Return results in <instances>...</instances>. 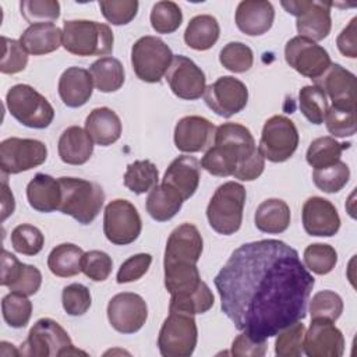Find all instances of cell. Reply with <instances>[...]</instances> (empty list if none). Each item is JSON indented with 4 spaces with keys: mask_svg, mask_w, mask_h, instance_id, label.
I'll use <instances>...</instances> for the list:
<instances>
[{
    "mask_svg": "<svg viewBox=\"0 0 357 357\" xmlns=\"http://www.w3.org/2000/svg\"><path fill=\"white\" fill-rule=\"evenodd\" d=\"M213 283L234 326L266 340L305 318L315 279L294 248L268 238L236 248Z\"/></svg>",
    "mask_w": 357,
    "mask_h": 357,
    "instance_id": "1",
    "label": "cell"
},
{
    "mask_svg": "<svg viewBox=\"0 0 357 357\" xmlns=\"http://www.w3.org/2000/svg\"><path fill=\"white\" fill-rule=\"evenodd\" d=\"M59 183L61 188L59 211L81 225L92 223L105 202L103 188L98 183L77 177H60Z\"/></svg>",
    "mask_w": 357,
    "mask_h": 357,
    "instance_id": "2",
    "label": "cell"
},
{
    "mask_svg": "<svg viewBox=\"0 0 357 357\" xmlns=\"http://www.w3.org/2000/svg\"><path fill=\"white\" fill-rule=\"evenodd\" d=\"M109 25L88 20H70L63 25V47L75 56H107L113 52Z\"/></svg>",
    "mask_w": 357,
    "mask_h": 357,
    "instance_id": "3",
    "label": "cell"
},
{
    "mask_svg": "<svg viewBox=\"0 0 357 357\" xmlns=\"http://www.w3.org/2000/svg\"><path fill=\"white\" fill-rule=\"evenodd\" d=\"M245 198V188L240 183L227 181L219 185L206 208L209 226L223 236L236 233L243 222Z\"/></svg>",
    "mask_w": 357,
    "mask_h": 357,
    "instance_id": "4",
    "label": "cell"
},
{
    "mask_svg": "<svg viewBox=\"0 0 357 357\" xmlns=\"http://www.w3.org/2000/svg\"><path fill=\"white\" fill-rule=\"evenodd\" d=\"M86 354L74 347L64 328L50 318L38 319L31 328L26 340L20 347V356L50 357Z\"/></svg>",
    "mask_w": 357,
    "mask_h": 357,
    "instance_id": "5",
    "label": "cell"
},
{
    "mask_svg": "<svg viewBox=\"0 0 357 357\" xmlns=\"http://www.w3.org/2000/svg\"><path fill=\"white\" fill-rule=\"evenodd\" d=\"M6 106L17 121L29 128H46L54 119V109L49 100L26 84H17L8 89Z\"/></svg>",
    "mask_w": 357,
    "mask_h": 357,
    "instance_id": "6",
    "label": "cell"
},
{
    "mask_svg": "<svg viewBox=\"0 0 357 357\" xmlns=\"http://www.w3.org/2000/svg\"><path fill=\"white\" fill-rule=\"evenodd\" d=\"M172 60V49L156 36H142L131 47L132 70L144 82H159L166 75Z\"/></svg>",
    "mask_w": 357,
    "mask_h": 357,
    "instance_id": "7",
    "label": "cell"
},
{
    "mask_svg": "<svg viewBox=\"0 0 357 357\" xmlns=\"http://www.w3.org/2000/svg\"><path fill=\"white\" fill-rule=\"evenodd\" d=\"M198 329L192 315L170 312L158 336V347L163 357H190L197 346Z\"/></svg>",
    "mask_w": 357,
    "mask_h": 357,
    "instance_id": "8",
    "label": "cell"
},
{
    "mask_svg": "<svg viewBox=\"0 0 357 357\" xmlns=\"http://www.w3.org/2000/svg\"><path fill=\"white\" fill-rule=\"evenodd\" d=\"M298 131L296 124L286 116H272L264 124L258 151L273 163L286 162L298 146Z\"/></svg>",
    "mask_w": 357,
    "mask_h": 357,
    "instance_id": "9",
    "label": "cell"
},
{
    "mask_svg": "<svg viewBox=\"0 0 357 357\" xmlns=\"http://www.w3.org/2000/svg\"><path fill=\"white\" fill-rule=\"evenodd\" d=\"M280 4L289 14L297 17L296 28L300 36L318 42L329 35L332 28V3L315 0H289L282 1Z\"/></svg>",
    "mask_w": 357,
    "mask_h": 357,
    "instance_id": "10",
    "label": "cell"
},
{
    "mask_svg": "<svg viewBox=\"0 0 357 357\" xmlns=\"http://www.w3.org/2000/svg\"><path fill=\"white\" fill-rule=\"evenodd\" d=\"M142 222L137 208L127 199H113L105 208L103 233L116 245L134 243L141 234Z\"/></svg>",
    "mask_w": 357,
    "mask_h": 357,
    "instance_id": "11",
    "label": "cell"
},
{
    "mask_svg": "<svg viewBox=\"0 0 357 357\" xmlns=\"http://www.w3.org/2000/svg\"><path fill=\"white\" fill-rule=\"evenodd\" d=\"M47 148L42 141L11 137L0 144V167L4 174H18L45 163Z\"/></svg>",
    "mask_w": 357,
    "mask_h": 357,
    "instance_id": "12",
    "label": "cell"
},
{
    "mask_svg": "<svg viewBox=\"0 0 357 357\" xmlns=\"http://www.w3.org/2000/svg\"><path fill=\"white\" fill-rule=\"evenodd\" d=\"M284 59L291 68L312 81L321 77L332 64L329 53L321 45L300 35L287 40Z\"/></svg>",
    "mask_w": 357,
    "mask_h": 357,
    "instance_id": "13",
    "label": "cell"
},
{
    "mask_svg": "<svg viewBox=\"0 0 357 357\" xmlns=\"http://www.w3.org/2000/svg\"><path fill=\"white\" fill-rule=\"evenodd\" d=\"M204 100L218 116L229 119L247 106L248 89L243 81L225 75L205 88Z\"/></svg>",
    "mask_w": 357,
    "mask_h": 357,
    "instance_id": "14",
    "label": "cell"
},
{
    "mask_svg": "<svg viewBox=\"0 0 357 357\" xmlns=\"http://www.w3.org/2000/svg\"><path fill=\"white\" fill-rule=\"evenodd\" d=\"M148 318V307L145 300L137 293H119L113 296L107 304V319L120 333L138 332Z\"/></svg>",
    "mask_w": 357,
    "mask_h": 357,
    "instance_id": "15",
    "label": "cell"
},
{
    "mask_svg": "<svg viewBox=\"0 0 357 357\" xmlns=\"http://www.w3.org/2000/svg\"><path fill=\"white\" fill-rule=\"evenodd\" d=\"M165 77L172 92L184 100L199 99L206 88L204 71L191 59L181 54L173 56Z\"/></svg>",
    "mask_w": 357,
    "mask_h": 357,
    "instance_id": "16",
    "label": "cell"
},
{
    "mask_svg": "<svg viewBox=\"0 0 357 357\" xmlns=\"http://www.w3.org/2000/svg\"><path fill=\"white\" fill-rule=\"evenodd\" d=\"M303 350L308 357H340L344 353V337L333 321L312 318L304 333Z\"/></svg>",
    "mask_w": 357,
    "mask_h": 357,
    "instance_id": "17",
    "label": "cell"
},
{
    "mask_svg": "<svg viewBox=\"0 0 357 357\" xmlns=\"http://www.w3.org/2000/svg\"><path fill=\"white\" fill-rule=\"evenodd\" d=\"M202 248L204 243L197 226L191 223H183L177 226L167 238L163 265L197 264L201 258Z\"/></svg>",
    "mask_w": 357,
    "mask_h": 357,
    "instance_id": "18",
    "label": "cell"
},
{
    "mask_svg": "<svg viewBox=\"0 0 357 357\" xmlns=\"http://www.w3.org/2000/svg\"><path fill=\"white\" fill-rule=\"evenodd\" d=\"M303 226L307 234L317 237H332L340 229V216L335 205L322 198H308L301 211Z\"/></svg>",
    "mask_w": 357,
    "mask_h": 357,
    "instance_id": "19",
    "label": "cell"
},
{
    "mask_svg": "<svg viewBox=\"0 0 357 357\" xmlns=\"http://www.w3.org/2000/svg\"><path fill=\"white\" fill-rule=\"evenodd\" d=\"M216 127L205 117L185 116L174 127V145L178 151L194 153L212 145Z\"/></svg>",
    "mask_w": 357,
    "mask_h": 357,
    "instance_id": "20",
    "label": "cell"
},
{
    "mask_svg": "<svg viewBox=\"0 0 357 357\" xmlns=\"http://www.w3.org/2000/svg\"><path fill=\"white\" fill-rule=\"evenodd\" d=\"M332 105L356 106V75L337 63H332L328 70L314 79Z\"/></svg>",
    "mask_w": 357,
    "mask_h": 357,
    "instance_id": "21",
    "label": "cell"
},
{
    "mask_svg": "<svg viewBox=\"0 0 357 357\" xmlns=\"http://www.w3.org/2000/svg\"><path fill=\"white\" fill-rule=\"evenodd\" d=\"M273 20L275 8L266 0H243L236 8V25L248 36H258L268 32Z\"/></svg>",
    "mask_w": 357,
    "mask_h": 357,
    "instance_id": "22",
    "label": "cell"
},
{
    "mask_svg": "<svg viewBox=\"0 0 357 357\" xmlns=\"http://www.w3.org/2000/svg\"><path fill=\"white\" fill-rule=\"evenodd\" d=\"M199 169L201 165L194 156L181 155L169 165L162 183L174 188L185 201L195 194L199 185Z\"/></svg>",
    "mask_w": 357,
    "mask_h": 357,
    "instance_id": "23",
    "label": "cell"
},
{
    "mask_svg": "<svg viewBox=\"0 0 357 357\" xmlns=\"http://www.w3.org/2000/svg\"><path fill=\"white\" fill-rule=\"evenodd\" d=\"M93 92L91 73L81 67H68L59 79V95L68 107L84 106Z\"/></svg>",
    "mask_w": 357,
    "mask_h": 357,
    "instance_id": "24",
    "label": "cell"
},
{
    "mask_svg": "<svg viewBox=\"0 0 357 357\" xmlns=\"http://www.w3.org/2000/svg\"><path fill=\"white\" fill-rule=\"evenodd\" d=\"M26 198L31 208L42 213H50L60 208L61 188L59 180L49 174L38 173L26 185Z\"/></svg>",
    "mask_w": 357,
    "mask_h": 357,
    "instance_id": "25",
    "label": "cell"
},
{
    "mask_svg": "<svg viewBox=\"0 0 357 357\" xmlns=\"http://www.w3.org/2000/svg\"><path fill=\"white\" fill-rule=\"evenodd\" d=\"M57 151L60 159L67 165H84L93 153V141L86 132V130L71 126L67 127L57 144Z\"/></svg>",
    "mask_w": 357,
    "mask_h": 357,
    "instance_id": "26",
    "label": "cell"
},
{
    "mask_svg": "<svg viewBox=\"0 0 357 357\" xmlns=\"http://www.w3.org/2000/svg\"><path fill=\"white\" fill-rule=\"evenodd\" d=\"M213 145L223 146L236 155L238 163H243L257 151L251 131L238 123H223L216 128Z\"/></svg>",
    "mask_w": 357,
    "mask_h": 357,
    "instance_id": "27",
    "label": "cell"
},
{
    "mask_svg": "<svg viewBox=\"0 0 357 357\" xmlns=\"http://www.w3.org/2000/svg\"><path fill=\"white\" fill-rule=\"evenodd\" d=\"M63 42V31L53 22L29 25L20 36V43L26 53L42 56L57 50Z\"/></svg>",
    "mask_w": 357,
    "mask_h": 357,
    "instance_id": "28",
    "label": "cell"
},
{
    "mask_svg": "<svg viewBox=\"0 0 357 357\" xmlns=\"http://www.w3.org/2000/svg\"><path fill=\"white\" fill-rule=\"evenodd\" d=\"M85 130L96 145L109 146L120 138L121 121L112 109L96 107L88 114L85 120Z\"/></svg>",
    "mask_w": 357,
    "mask_h": 357,
    "instance_id": "29",
    "label": "cell"
},
{
    "mask_svg": "<svg viewBox=\"0 0 357 357\" xmlns=\"http://www.w3.org/2000/svg\"><path fill=\"white\" fill-rule=\"evenodd\" d=\"M290 208L279 198L262 201L255 211V226L262 233L279 234L287 230L290 225Z\"/></svg>",
    "mask_w": 357,
    "mask_h": 357,
    "instance_id": "30",
    "label": "cell"
},
{
    "mask_svg": "<svg viewBox=\"0 0 357 357\" xmlns=\"http://www.w3.org/2000/svg\"><path fill=\"white\" fill-rule=\"evenodd\" d=\"M183 197L167 184L155 185L146 198V212L158 222L170 220L181 209Z\"/></svg>",
    "mask_w": 357,
    "mask_h": 357,
    "instance_id": "31",
    "label": "cell"
},
{
    "mask_svg": "<svg viewBox=\"0 0 357 357\" xmlns=\"http://www.w3.org/2000/svg\"><path fill=\"white\" fill-rule=\"evenodd\" d=\"M219 33L218 20L209 14H201L190 20L184 32V42L194 50H208L218 42Z\"/></svg>",
    "mask_w": 357,
    "mask_h": 357,
    "instance_id": "32",
    "label": "cell"
},
{
    "mask_svg": "<svg viewBox=\"0 0 357 357\" xmlns=\"http://www.w3.org/2000/svg\"><path fill=\"white\" fill-rule=\"evenodd\" d=\"M93 85L98 91L110 93L119 91L124 84V67L116 57H100L89 67Z\"/></svg>",
    "mask_w": 357,
    "mask_h": 357,
    "instance_id": "33",
    "label": "cell"
},
{
    "mask_svg": "<svg viewBox=\"0 0 357 357\" xmlns=\"http://www.w3.org/2000/svg\"><path fill=\"white\" fill-rule=\"evenodd\" d=\"M82 257L84 251L78 245L63 243L50 251L47 266L59 278H71L82 272Z\"/></svg>",
    "mask_w": 357,
    "mask_h": 357,
    "instance_id": "34",
    "label": "cell"
},
{
    "mask_svg": "<svg viewBox=\"0 0 357 357\" xmlns=\"http://www.w3.org/2000/svg\"><path fill=\"white\" fill-rule=\"evenodd\" d=\"M215 297L205 282H201L199 286L188 293L172 294L169 311L170 312H184L190 315L204 314L213 307Z\"/></svg>",
    "mask_w": 357,
    "mask_h": 357,
    "instance_id": "35",
    "label": "cell"
},
{
    "mask_svg": "<svg viewBox=\"0 0 357 357\" xmlns=\"http://www.w3.org/2000/svg\"><path fill=\"white\" fill-rule=\"evenodd\" d=\"M165 286L170 294H181L195 290L201 280L197 264H166Z\"/></svg>",
    "mask_w": 357,
    "mask_h": 357,
    "instance_id": "36",
    "label": "cell"
},
{
    "mask_svg": "<svg viewBox=\"0 0 357 357\" xmlns=\"http://www.w3.org/2000/svg\"><path fill=\"white\" fill-rule=\"evenodd\" d=\"M159 181V172L156 165L151 160H135L127 166L124 173V185L134 194H144L151 191Z\"/></svg>",
    "mask_w": 357,
    "mask_h": 357,
    "instance_id": "37",
    "label": "cell"
},
{
    "mask_svg": "<svg viewBox=\"0 0 357 357\" xmlns=\"http://www.w3.org/2000/svg\"><path fill=\"white\" fill-rule=\"evenodd\" d=\"M349 146V144L337 142L333 137H319L314 139L305 153V159L314 169L326 167L340 160L342 152Z\"/></svg>",
    "mask_w": 357,
    "mask_h": 357,
    "instance_id": "38",
    "label": "cell"
},
{
    "mask_svg": "<svg viewBox=\"0 0 357 357\" xmlns=\"http://www.w3.org/2000/svg\"><path fill=\"white\" fill-rule=\"evenodd\" d=\"M324 121L333 138L351 137L356 134V106L332 105L328 107Z\"/></svg>",
    "mask_w": 357,
    "mask_h": 357,
    "instance_id": "39",
    "label": "cell"
},
{
    "mask_svg": "<svg viewBox=\"0 0 357 357\" xmlns=\"http://www.w3.org/2000/svg\"><path fill=\"white\" fill-rule=\"evenodd\" d=\"M298 106L304 117L312 124H322L328 110V98L317 85H305L298 92Z\"/></svg>",
    "mask_w": 357,
    "mask_h": 357,
    "instance_id": "40",
    "label": "cell"
},
{
    "mask_svg": "<svg viewBox=\"0 0 357 357\" xmlns=\"http://www.w3.org/2000/svg\"><path fill=\"white\" fill-rule=\"evenodd\" d=\"M1 312L6 324L11 328H24L32 315V303L28 296L11 291L1 300Z\"/></svg>",
    "mask_w": 357,
    "mask_h": 357,
    "instance_id": "41",
    "label": "cell"
},
{
    "mask_svg": "<svg viewBox=\"0 0 357 357\" xmlns=\"http://www.w3.org/2000/svg\"><path fill=\"white\" fill-rule=\"evenodd\" d=\"M349 178H350V169L342 160H337L333 165H329L326 167L314 169V173H312L314 184L321 191L328 194L340 191L349 183Z\"/></svg>",
    "mask_w": 357,
    "mask_h": 357,
    "instance_id": "42",
    "label": "cell"
},
{
    "mask_svg": "<svg viewBox=\"0 0 357 357\" xmlns=\"http://www.w3.org/2000/svg\"><path fill=\"white\" fill-rule=\"evenodd\" d=\"M151 25L158 33H173L183 22V13L174 1H158L149 15Z\"/></svg>",
    "mask_w": 357,
    "mask_h": 357,
    "instance_id": "43",
    "label": "cell"
},
{
    "mask_svg": "<svg viewBox=\"0 0 357 357\" xmlns=\"http://www.w3.org/2000/svg\"><path fill=\"white\" fill-rule=\"evenodd\" d=\"M237 158L229 149L213 145L211 146L201 159V167H204L208 173L218 176V177H227L233 176L237 167Z\"/></svg>",
    "mask_w": 357,
    "mask_h": 357,
    "instance_id": "44",
    "label": "cell"
},
{
    "mask_svg": "<svg viewBox=\"0 0 357 357\" xmlns=\"http://www.w3.org/2000/svg\"><path fill=\"white\" fill-rule=\"evenodd\" d=\"M337 262V252L336 250L324 243L310 244L304 250V264L305 268L317 275H326L329 273Z\"/></svg>",
    "mask_w": 357,
    "mask_h": 357,
    "instance_id": "45",
    "label": "cell"
},
{
    "mask_svg": "<svg viewBox=\"0 0 357 357\" xmlns=\"http://www.w3.org/2000/svg\"><path fill=\"white\" fill-rule=\"evenodd\" d=\"M305 326L300 321L289 325L278 333L275 342V354L279 357H298L304 353Z\"/></svg>",
    "mask_w": 357,
    "mask_h": 357,
    "instance_id": "46",
    "label": "cell"
},
{
    "mask_svg": "<svg viewBox=\"0 0 357 357\" xmlns=\"http://www.w3.org/2000/svg\"><path fill=\"white\" fill-rule=\"evenodd\" d=\"M220 64L231 73H245L252 67V50L241 42H229L219 54Z\"/></svg>",
    "mask_w": 357,
    "mask_h": 357,
    "instance_id": "47",
    "label": "cell"
},
{
    "mask_svg": "<svg viewBox=\"0 0 357 357\" xmlns=\"http://www.w3.org/2000/svg\"><path fill=\"white\" fill-rule=\"evenodd\" d=\"M11 244L17 252L32 257L42 251L45 237L36 226L24 223L18 225L11 231Z\"/></svg>",
    "mask_w": 357,
    "mask_h": 357,
    "instance_id": "48",
    "label": "cell"
},
{
    "mask_svg": "<svg viewBox=\"0 0 357 357\" xmlns=\"http://www.w3.org/2000/svg\"><path fill=\"white\" fill-rule=\"evenodd\" d=\"M21 15L31 25L52 22L60 17V3L56 0H22Z\"/></svg>",
    "mask_w": 357,
    "mask_h": 357,
    "instance_id": "49",
    "label": "cell"
},
{
    "mask_svg": "<svg viewBox=\"0 0 357 357\" xmlns=\"http://www.w3.org/2000/svg\"><path fill=\"white\" fill-rule=\"evenodd\" d=\"M342 312L343 300L332 290H321L315 293L310 301L311 318H326L335 322Z\"/></svg>",
    "mask_w": 357,
    "mask_h": 357,
    "instance_id": "50",
    "label": "cell"
},
{
    "mask_svg": "<svg viewBox=\"0 0 357 357\" xmlns=\"http://www.w3.org/2000/svg\"><path fill=\"white\" fill-rule=\"evenodd\" d=\"M63 308L68 315L81 317L84 315L92 303L91 291L81 283H71L63 289L61 293Z\"/></svg>",
    "mask_w": 357,
    "mask_h": 357,
    "instance_id": "51",
    "label": "cell"
},
{
    "mask_svg": "<svg viewBox=\"0 0 357 357\" xmlns=\"http://www.w3.org/2000/svg\"><path fill=\"white\" fill-rule=\"evenodd\" d=\"M137 0H102L99 8L103 17L113 25H126L131 22L138 13Z\"/></svg>",
    "mask_w": 357,
    "mask_h": 357,
    "instance_id": "52",
    "label": "cell"
},
{
    "mask_svg": "<svg viewBox=\"0 0 357 357\" xmlns=\"http://www.w3.org/2000/svg\"><path fill=\"white\" fill-rule=\"evenodd\" d=\"M3 40V56L0 63V71L3 74H17L22 71L28 64V53L20 43V40L10 39L7 36Z\"/></svg>",
    "mask_w": 357,
    "mask_h": 357,
    "instance_id": "53",
    "label": "cell"
},
{
    "mask_svg": "<svg viewBox=\"0 0 357 357\" xmlns=\"http://www.w3.org/2000/svg\"><path fill=\"white\" fill-rule=\"evenodd\" d=\"M113 261L105 251L91 250L84 252L82 257V272L86 278L93 282H103L112 273Z\"/></svg>",
    "mask_w": 357,
    "mask_h": 357,
    "instance_id": "54",
    "label": "cell"
},
{
    "mask_svg": "<svg viewBox=\"0 0 357 357\" xmlns=\"http://www.w3.org/2000/svg\"><path fill=\"white\" fill-rule=\"evenodd\" d=\"M152 264V257L149 254L141 252L126 259L117 272V283H130L141 279L149 269Z\"/></svg>",
    "mask_w": 357,
    "mask_h": 357,
    "instance_id": "55",
    "label": "cell"
},
{
    "mask_svg": "<svg viewBox=\"0 0 357 357\" xmlns=\"http://www.w3.org/2000/svg\"><path fill=\"white\" fill-rule=\"evenodd\" d=\"M42 284V273L40 271L33 265L24 264V269L20 275V278L8 286L11 291L21 293L24 296H32L35 294Z\"/></svg>",
    "mask_w": 357,
    "mask_h": 357,
    "instance_id": "56",
    "label": "cell"
},
{
    "mask_svg": "<svg viewBox=\"0 0 357 357\" xmlns=\"http://www.w3.org/2000/svg\"><path fill=\"white\" fill-rule=\"evenodd\" d=\"M230 353L236 357H262L266 353V340H257L241 332L231 343Z\"/></svg>",
    "mask_w": 357,
    "mask_h": 357,
    "instance_id": "57",
    "label": "cell"
},
{
    "mask_svg": "<svg viewBox=\"0 0 357 357\" xmlns=\"http://www.w3.org/2000/svg\"><path fill=\"white\" fill-rule=\"evenodd\" d=\"M265 169V159L257 149L252 156H250L243 163L237 165L233 176L241 181H252L258 178Z\"/></svg>",
    "mask_w": 357,
    "mask_h": 357,
    "instance_id": "58",
    "label": "cell"
},
{
    "mask_svg": "<svg viewBox=\"0 0 357 357\" xmlns=\"http://www.w3.org/2000/svg\"><path fill=\"white\" fill-rule=\"evenodd\" d=\"M336 45L339 52L349 57L356 59L357 57V18H351L349 25L339 33L336 39Z\"/></svg>",
    "mask_w": 357,
    "mask_h": 357,
    "instance_id": "59",
    "label": "cell"
},
{
    "mask_svg": "<svg viewBox=\"0 0 357 357\" xmlns=\"http://www.w3.org/2000/svg\"><path fill=\"white\" fill-rule=\"evenodd\" d=\"M24 269V264L17 259L15 255L8 252L7 250L1 251V276L0 284L8 287L13 284L21 275Z\"/></svg>",
    "mask_w": 357,
    "mask_h": 357,
    "instance_id": "60",
    "label": "cell"
},
{
    "mask_svg": "<svg viewBox=\"0 0 357 357\" xmlns=\"http://www.w3.org/2000/svg\"><path fill=\"white\" fill-rule=\"evenodd\" d=\"M15 208V201H14V195L10 191L6 178L3 180L1 184V220H6L10 215H13Z\"/></svg>",
    "mask_w": 357,
    "mask_h": 357,
    "instance_id": "61",
    "label": "cell"
}]
</instances>
